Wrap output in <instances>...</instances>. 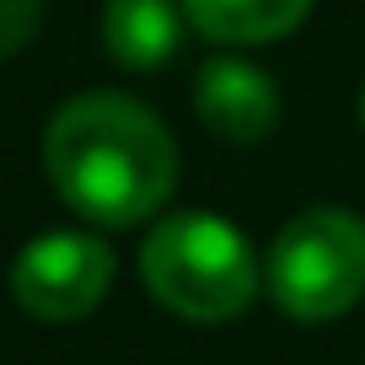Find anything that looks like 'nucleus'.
<instances>
[{
  "label": "nucleus",
  "instance_id": "obj_1",
  "mask_svg": "<svg viewBox=\"0 0 365 365\" xmlns=\"http://www.w3.org/2000/svg\"><path fill=\"white\" fill-rule=\"evenodd\" d=\"M43 167L54 188L103 226H135L178 182V145L124 91H81L48 118Z\"/></svg>",
  "mask_w": 365,
  "mask_h": 365
},
{
  "label": "nucleus",
  "instance_id": "obj_9",
  "mask_svg": "<svg viewBox=\"0 0 365 365\" xmlns=\"http://www.w3.org/2000/svg\"><path fill=\"white\" fill-rule=\"evenodd\" d=\"M360 118H365V91H360Z\"/></svg>",
  "mask_w": 365,
  "mask_h": 365
},
{
  "label": "nucleus",
  "instance_id": "obj_2",
  "mask_svg": "<svg viewBox=\"0 0 365 365\" xmlns=\"http://www.w3.org/2000/svg\"><path fill=\"white\" fill-rule=\"evenodd\" d=\"M140 274L161 307L194 322L237 317L252 301V247L220 215H167L140 247Z\"/></svg>",
  "mask_w": 365,
  "mask_h": 365
},
{
  "label": "nucleus",
  "instance_id": "obj_7",
  "mask_svg": "<svg viewBox=\"0 0 365 365\" xmlns=\"http://www.w3.org/2000/svg\"><path fill=\"white\" fill-rule=\"evenodd\" d=\"M182 11L205 38L269 43V38H285L312 11V0H182Z\"/></svg>",
  "mask_w": 365,
  "mask_h": 365
},
{
  "label": "nucleus",
  "instance_id": "obj_3",
  "mask_svg": "<svg viewBox=\"0 0 365 365\" xmlns=\"http://www.w3.org/2000/svg\"><path fill=\"white\" fill-rule=\"evenodd\" d=\"M263 279L269 296L301 322L349 312L365 296V220L333 205L301 210L269 242Z\"/></svg>",
  "mask_w": 365,
  "mask_h": 365
},
{
  "label": "nucleus",
  "instance_id": "obj_5",
  "mask_svg": "<svg viewBox=\"0 0 365 365\" xmlns=\"http://www.w3.org/2000/svg\"><path fill=\"white\" fill-rule=\"evenodd\" d=\"M194 103L199 118H205L215 135L226 140H263L274 124H279V91L274 81L263 76L258 65L247 59H210L199 70V86H194Z\"/></svg>",
  "mask_w": 365,
  "mask_h": 365
},
{
  "label": "nucleus",
  "instance_id": "obj_8",
  "mask_svg": "<svg viewBox=\"0 0 365 365\" xmlns=\"http://www.w3.org/2000/svg\"><path fill=\"white\" fill-rule=\"evenodd\" d=\"M38 11H43V0H0V16H6V38H0V48H6V54H16V48L33 38Z\"/></svg>",
  "mask_w": 365,
  "mask_h": 365
},
{
  "label": "nucleus",
  "instance_id": "obj_4",
  "mask_svg": "<svg viewBox=\"0 0 365 365\" xmlns=\"http://www.w3.org/2000/svg\"><path fill=\"white\" fill-rule=\"evenodd\" d=\"M108 285H113V252H108V242L81 237V231L33 237L16 252V269H11L16 301L48 322L86 317L108 296Z\"/></svg>",
  "mask_w": 365,
  "mask_h": 365
},
{
  "label": "nucleus",
  "instance_id": "obj_6",
  "mask_svg": "<svg viewBox=\"0 0 365 365\" xmlns=\"http://www.w3.org/2000/svg\"><path fill=\"white\" fill-rule=\"evenodd\" d=\"M178 6L172 0H108L103 11V38L118 65L150 70L178 48Z\"/></svg>",
  "mask_w": 365,
  "mask_h": 365
}]
</instances>
